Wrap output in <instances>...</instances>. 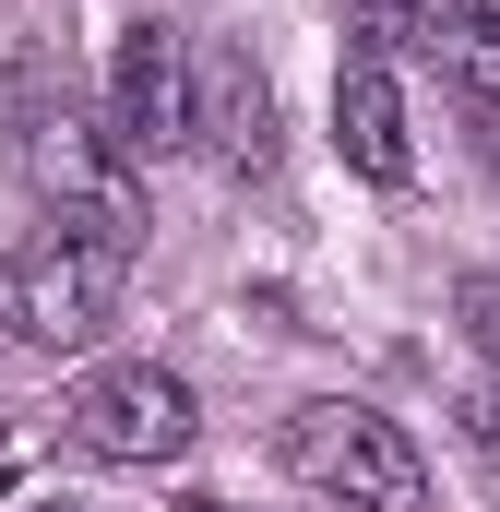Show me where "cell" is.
I'll return each instance as SVG.
<instances>
[{
  "instance_id": "obj_10",
  "label": "cell",
  "mask_w": 500,
  "mask_h": 512,
  "mask_svg": "<svg viewBox=\"0 0 500 512\" xmlns=\"http://www.w3.org/2000/svg\"><path fill=\"white\" fill-rule=\"evenodd\" d=\"M453 417H465V441H477V453H489V465H500V382H489V393H465Z\"/></svg>"
},
{
  "instance_id": "obj_4",
  "label": "cell",
  "mask_w": 500,
  "mask_h": 512,
  "mask_svg": "<svg viewBox=\"0 0 500 512\" xmlns=\"http://www.w3.org/2000/svg\"><path fill=\"white\" fill-rule=\"evenodd\" d=\"M108 143H120L131 167L167 155V143H191V48L155 12L120 24V48H108Z\"/></svg>"
},
{
  "instance_id": "obj_11",
  "label": "cell",
  "mask_w": 500,
  "mask_h": 512,
  "mask_svg": "<svg viewBox=\"0 0 500 512\" xmlns=\"http://www.w3.org/2000/svg\"><path fill=\"white\" fill-rule=\"evenodd\" d=\"M179 512H215V501H179Z\"/></svg>"
},
{
  "instance_id": "obj_9",
  "label": "cell",
  "mask_w": 500,
  "mask_h": 512,
  "mask_svg": "<svg viewBox=\"0 0 500 512\" xmlns=\"http://www.w3.org/2000/svg\"><path fill=\"white\" fill-rule=\"evenodd\" d=\"M453 310H465L477 358H500V274H465V286H453Z\"/></svg>"
},
{
  "instance_id": "obj_3",
  "label": "cell",
  "mask_w": 500,
  "mask_h": 512,
  "mask_svg": "<svg viewBox=\"0 0 500 512\" xmlns=\"http://www.w3.org/2000/svg\"><path fill=\"white\" fill-rule=\"evenodd\" d=\"M72 441L96 453V465H179L191 453V429H203V405L179 370H155V358H108V370H84L72 382Z\"/></svg>"
},
{
  "instance_id": "obj_5",
  "label": "cell",
  "mask_w": 500,
  "mask_h": 512,
  "mask_svg": "<svg viewBox=\"0 0 500 512\" xmlns=\"http://www.w3.org/2000/svg\"><path fill=\"white\" fill-rule=\"evenodd\" d=\"M191 131H203L239 179H262V167H274V84L250 72V48H215V60L191 72Z\"/></svg>"
},
{
  "instance_id": "obj_2",
  "label": "cell",
  "mask_w": 500,
  "mask_h": 512,
  "mask_svg": "<svg viewBox=\"0 0 500 512\" xmlns=\"http://www.w3.org/2000/svg\"><path fill=\"white\" fill-rule=\"evenodd\" d=\"M120 286H131V251L108 239H72V227H36L24 251L0 262V322L36 346V358H72L120 322Z\"/></svg>"
},
{
  "instance_id": "obj_6",
  "label": "cell",
  "mask_w": 500,
  "mask_h": 512,
  "mask_svg": "<svg viewBox=\"0 0 500 512\" xmlns=\"http://www.w3.org/2000/svg\"><path fill=\"white\" fill-rule=\"evenodd\" d=\"M334 143H346V167H358V179H381V191H393V179H417V143H405V96H393V72H381L370 48H358V60L334 72Z\"/></svg>"
},
{
  "instance_id": "obj_8",
  "label": "cell",
  "mask_w": 500,
  "mask_h": 512,
  "mask_svg": "<svg viewBox=\"0 0 500 512\" xmlns=\"http://www.w3.org/2000/svg\"><path fill=\"white\" fill-rule=\"evenodd\" d=\"M346 24L370 36V60H393V48H429V0H346Z\"/></svg>"
},
{
  "instance_id": "obj_7",
  "label": "cell",
  "mask_w": 500,
  "mask_h": 512,
  "mask_svg": "<svg viewBox=\"0 0 500 512\" xmlns=\"http://www.w3.org/2000/svg\"><path fill=\"white\" fill-rule=\"evenodd\" d=\"M429 48L465 108H500V0H429Z\"/></svg>"
},
{
  "instance_id": "obj_1",
  "label": "cell",
  "mask_w": 500,
  "mask_h": 512,
  "mask_svg": "<svg viewBox=\"0 0 500 512\" xmlns=\"http://www.w3.org/2000/svg\"><path fill=\"white\" fill-rule=\"evenodd\" d=\"M274 453H286L298 489H322V501H346V512H429V465H417V441L381 405L322 393V405H298L274 429Z\"/></svg>"
}]
</instances>
